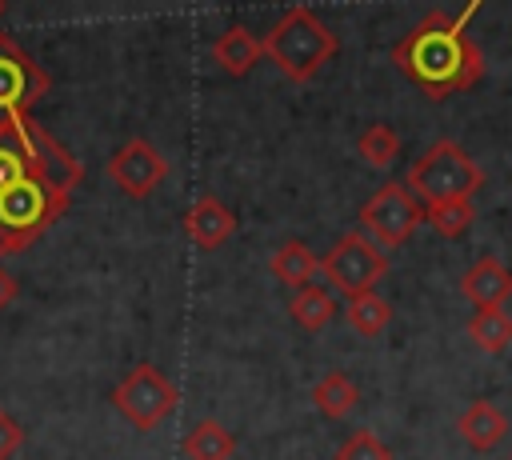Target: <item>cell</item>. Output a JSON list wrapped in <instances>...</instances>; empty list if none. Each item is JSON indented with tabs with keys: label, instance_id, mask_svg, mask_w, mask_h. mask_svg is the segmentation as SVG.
Listing matches in <instances>:
<instances>
[{
	"label": "cell",
	"instance_id": "14",
	"mask_svg": "<svg viewBox=\"0 0 512 460\" xmlns=\"http://www.w3.org/2000/svg\"><path fill=\"white\" fill-rule=\"evenodd\" d=\"M268 272H272V280H280L284 288H308L312 284V276L320 272V256L304 244V240H284L272 256H268Z\"/></svg>",
	"mask_w": 512,
	"mask_h": 460
},
{
	"label": "cell",
	"instance_id": "18",
	"mask_svg": "<svg viewBox=\"0 0 512 460\" xmlns=\"http://www.w3.org/2000/svg\"><path fill=\"white\" fill-rule=\"evenodd\" d=\"M288 316H292L304 332H320V328H328V320H336V300H332L328 288L308 284V288H300V292L288 300Z\"/></svg>",
	"mask_w": 512,
	"mask_h": 460
},
{
	"label": "cell",
	"instance_id": "6",
	"mask_svg": "<svg viewBox=\"0 0 512 460\" xmlns=\"http://www.w3.org/2000/svg\"><path fill=\"white\" fill-rule=\"evenodd\" d=\"M360 232L376 248H400L420 224H424V204L404 188V180H384L356 212Z\"/></svg>",
	"mask_w": 512,
	"mask_h": 460
},
{
	"label": "cell",
	"instance_id": "13",
	"mask_svg": "<svg viewBox=\"0 0 512 460\" xmlns=\"http://www.w3.org/2000/svg\"><path fill=\"white\" fill-rule=\"evenodd\" d=\"M456 432H460V440H464L472 452H492V448L504 440V432H508V416H504L500 404H492V400H472V404L456 416Z\"/></svg>",
	"mask_w": 512,
	"mask_h": 460
},
{
	"label": "cell",
	"instance_id": "22",
	"mask_svg": "<svg viewBox=\"0 0 512 460\" xmlns=\"http://www.w3.org/2000/svg\"><path fill=\"white\" fill-rule=\"evenodd\" d=\"M332 460H392V448L372 432V428H356L352 436L340 440Z\"/></svg>",
	"mask_w": 512,
	"mask_h": 460
},
{
	"label": "cell",
	"instance_id": "4",
	"mask_svg": "<svg viewBox=\"0 0 512 460\" xmlns=\"http://www.w3.org/2000/svg\"><path fill=\"white\" fill-rule=\"evenodd\" d=\"M404 188L424 204H472V196L484 188V168L448 136H440L408 172Z\"/></svg>",
	"mask_w": 512,
	"mask_h": 460
},
{
	"label": "cell",
	"instance_id": "9",
	"mask_svg": "<svg viewBox=\"0 0 512 460\" xmlns=\"http://www.w3.org/2000/svg\"><path fill=\"white\" fill-rule=\"evenodd\" d=\"M104 172H108V180H112L124 196L144 200V196H152V192L164 184V176H168V160H164L144 136H132V140H124V144L108 156Z\"/></svg>",
	"mask_w": 512,
	"mask_h": 460
},
{
	"label": "cell",
	"instance_id": "7",
	"mask_svg": "<svg viewBox=\"0 0 512 460\" xmlns=\"http://www.w3.org/2000/svg\"><path fill=\"white\" fill-rule=\"evenodd\" d=\"M320 272L332 280V288L344 292V300L372 292L384 276H388V256L384 248H376L360 228H348L336 236V244L320 256Z\"/></svg>",
	"mask_w": 512,
	"mask_h": 460
},
{
	"label": "cell",
	"instance_id": "19",
	"mask_svg": "<svg viewBox=\"0 0 512 460\" xmlns=\"http://www.w3.org/2000/svg\"><path fill=\"white\" fill-rule=\"evenodd\" d=\"M344 320H348V328H352L356 336L372 340V336H380V332L388 328L392 308H388V300L372 288V292H360V296H352V300L344 304Z\"/></svg>",
	"mask_w": 512,
	"mask_h": 460
},
{
	"label": "cell",
	"instance_id": "17",
	"mask_svg": "<svg viewBox=\"0 0 512 460\" xmlns=\"http://www.w3.org/2000/svg\"><path fill=\"white\" fill-rule=\"evenodd\" d=\"M464 332L480 352H504L512 344V316L508 308H480L468 316Z\"/></svg>",
	"mask_w": 512,
	"mask_h": 460
},
{
	"label": "cell",
	"instance_id": "11",
	"mask_svg": "<svg viewBox=\"0 0 512 460\" xmlns=\"http://www.w3.org/2000/svg\"><path fill=\"white\" fill-rule=\"evenodd\" d=\"M460 296L472 304V312H480V308H504L508 296H512V272L504 268L500 256H480L460 276Z\"/></svg>",
	"mask_w": 512,
	"mask_h": 460
},
{
	"label": "cell",
	"instance_id": "3",
	"mask_svg": "<svg viewBox=\"0 0 512 460\" xmlns=\"http://www.w3.org/2000/svg\"><path fill=\"white\" fill-rule=\"evenodd\" d=\"M260 40H264V56L292 84H308L340 48L336 32L308 4H292L288 12H280Z\"/></svg>",
	"mask_w": 512,
	"mask_h": 460
},
{
	"label": "cell",
	"instance_id": "8",
	"mask_svg": "<svg viewBox=\"0 0 512 460\" xmlns=\"http://www.w3.org/2000/svg\"><path fill=\"white\" fill-rule=\"evenodd\" d=\"M48 72L12 40L0 32V120L28 116L32 104L48 92Z\"/></svg>",
	"mask_w": 512,
	"mask_h": 460
},
{
	"label": "cell",
	"instance_id": "16",
	"mask_svg": "<svg viewBox=\"0 0 512 460\" xmlns=\"http://www.w3.org/2000/svg\"><path fill=\"white\" fill-rule=\"evenodd\" d=\"M180 448H184L188 460H232L236 436H232L224 424H216L212 416H204V420H196V424L184 432Z\"/></svg>",
	"mask_w": 512,
	"mask_h": 460
},
{
	"label": "cell",
	"instance_id": "21",
	"mask_svg": "<svg viewBox=\"0 0 512 460\" xmlns=\"http://www.w3.org/2000/svg\"><path fill=\"white\" fill-rule=\"evenodd\" d=\"M476 220V208L472 204H436V208H424V224L436 228V236L444 240H460Z\"/></svg>",
	"mask_w": 512,
	"mask_h": 460
},
{
	"label": "cell",
	"instance_id": "10",
	"mask_svg": "<svg viewBox=\"0 0 512 460\" xmlns=\"http://www.w3.org/2000/svg\"><path fill=\"white\" fill-rule=\"evenodd\" d=\"M236 212L228 208V204H220L212 192H200L192 204H188V212H184V232H188V240L196 244V248H204V252H216L224 240H232L236 236Z\"/></svg>",
	"mask_w": 512,
	"mask_h": 460
},
{
	"label": "cell",
	"instance_id": "23",
	"mask_svg": "<svg viewBox=\"0 0 512 460\" xmlns=\"http://www.w3.org/2000/svg\"><path fill=\"white\" fill-rule=\"evenodd\" d=\"M20 444H24V428L0 408V460H12L20 452Z\"/></svg>",
	"mask_w": 512,
	"mask_h": 460
},
{
	"label": "cell",
	"instance_id": "1",
	"mask_svg": "<svg viewBox=\"0 0 512 460\" xmlns=\"http://www.w3.org/2000/svg\"><path fill=\"white\" fill-rule=\"evenodd\" d=\"M84 164L32 116L0 120V256L40 240L72 204Z\"/></svg>",
	"mask_w": 512,
	"mask_h": 460
},
{
	"label": "cell",
	"instance_id": "20",
	"mask_svg": "<svg viewBox=\"0 0 512 460\" xmlns=\"http://www.w3.org/2000/svg\"><path fill=\"white\" fill-rule=\"evenodd\" d=\"M356 152H360V160H364L368 168H388V164L400 156V132H396L392 124L376 120V124H368V128L356 136Z\"/></svg>",
	"mask_w": 512,
	"mask_h": 460
},
{
	"label": "cell",
	"instance_id": "5",
	"mask_svg": "<svg viewBox=\"0 0 512 460\" xmlns=\"http://www.w3.org/2000/svg\"><path fill=\"white\" fill-rule=\"evenodd\" d=\"M180 404V388L156 368V364H136L116 388H112V408L136 428V432H152L160 428Z\"/></svg>",
	"mask_w": 512,
	"mask_h": 460
},
{
	"label": "cell",
	"instance_id": "15",
	"mask_svg": "<svg viewBox=\"0 0 512 460\" xmlns=\"http://www.w3.org/2000/svg\"><path fill=\"white\" fill-rule=\"evenodd\" d=\"M312 404L320 408V416L328 420H344L356 404H360V388L344 368H328L316 384H312Z\"/></svg>",
	"mask_w": 512,
	"mask_h": 460
},
{
	"label": "cell",
	"instance_id": "2",
	"mask_svg": "<svg viewBox=\"0 0 512 460\" xmlns=\"http://www.w3.org/2000/svg\"><path fill=\"white\" fill-rule=\"evenodd\" d=\"M476 12L480 0H472L460 12L432 8L392 44V64L428 100H448L456 92H468L484 76V52L468 36V20Z\"/></svg>",
	"mask_w": 512,
	"mask_h": 460
},
{
	"label": "cell",
	"instance_id": "24",
	"mask_svg": "<svg viewBox=\"0 0 512 460\" xmlns=\"http://www.w3.org/2000/svg\"><path fill=\"white\" fill-rule=\"evenodd\" d=\"M16 292H20V280L8 268H0V308H8L16 300Z\"/></svg>",
	"mask_w": 512,
	"mask_h": 460
},
{
	"label": "cell",
	"instance_id": "25",
	"mask_svg": "<svg viewBox=\"0 0 512 460\" xmlns=\"http://www.w3.org/2000/svg\"><path fill=\"white\" fill-rule=\"evenodd\" d=\"M0 16H4V0H0Z\"/></svg>",
	"mask_w": 512,
	"mask_h": 460
},
{
	"label": "cell",
	"instance_id": "12",
	"mask_svg": "<svg viewBox=\"0 0 512 460\" xmlns=\"http://www.w3.org/2000/svg\"><path fill=\"white\" fill-rule=\"evenodd\" d=\"M260 56H264V40L244 24H232L212 40V64L224 76H248L260 64Z\"/></svg>",
	"mask_w": 512,
	"mask_h": 460
}]
</instances>
